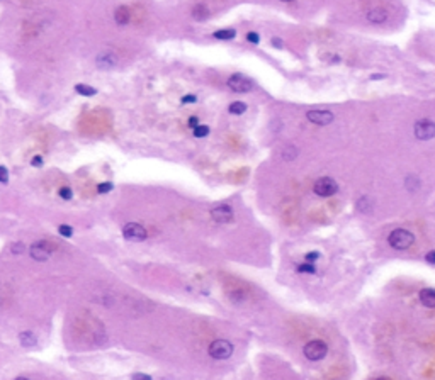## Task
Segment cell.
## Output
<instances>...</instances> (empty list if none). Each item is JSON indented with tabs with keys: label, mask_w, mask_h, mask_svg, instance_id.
<instances>
[{
	"label": "cell",
	"mask_w": 435,
	"mask_h": 380,
	"mask_svg": "<svg viewBox=\"0 0 435 380\" xmlns=\"http://www.w3.org/2000/svg\"><path fill=\"white\" fill-rule=\"evenodd\" d=\"M208 134H209V127L208 126H201V124H199V126L194 129V136L196 138H206Z\"/></svg>",
	"instance_id": "cell-22"
},
{
	"label": "cell",
	"mask_w": 435,
	"mask_h": 380,
	"mask_svg": "<svg viewBox=\"0 0 435 380\" xmlns=\"http://www.w3.org/2000/svg\"><path fill=\"white\" fill-rule=\"evenodd\" d=\"M0 182H2V184H7V182H9V172H7L5 167H0Z\"/></svg>",
	"instance_id": "cell-29"
},
{
	"label": "cell",
	"mask_w": 435,
	"mask_h": 380,
	"mask_svg": "<svg viewBox=\"0 0 435 380\" xmlns=\"http://www.w3.org/2000/svg\"><path fill=\"white\" fill-rule=\"evenodd\" d=\"M313 190H315V193L320 197H330V195H333V193H337L338 184L333 180V178L323 177V178H320V180H316Z\"/></svg>",
	"instance_id": "cell-6"
},
{
	"label": "cell",
	"mask_w": 435,
	"mask_h": 380,
	"mask_svg": "<svg viewBox=\"0 0 435 380\" xmlns=\"http://www.w3.org/2000/svg\"><path fill=\"white\" fill-rule=\"evenodd\" d=\"M95 63H97V67H101V70H109V68H114L117 63H119V56H117V53L112 50L102 51V53H99L97 58H95Z\"/></svg>",
	"instance_id": "cell-8"
},
{
	"label": "cell",
	"mask_w": 435,
	"mask_h": 380,
	"mask_svg": "<svg viewBox=\"0 0 435 380\" xmlns=\"http://www.w3.org/2000/svg\"><path fill=\"white\" fill-rule=\"evenodd\" d=\"M196 100H198V97H196V95H192V94H189V95L182 97V104H192V102H196Z\"/></svg>",
	"instance_id": "cell-30"
},
{
	"label": "cell",
	"mask_w": 435,
	"mask_h": 380,
	"mask_svg": "<svg viewBox=\"0 0 435 380\" xmlns=\"http://www.w3.org/2000/svg\"><path fill=\"white\" fill-rule=\"evenodd\" d=\"M16 380H29V379H26V377H17Z\"/></svg>",
	"instance_id": "cell-38"
},
{
	"label": "cell",
	"mask_w": 435,
	"mask_h": 380,
	"mask_svg": "<svg viewBox=\"0 0 435 380\" xmlns=\"http://www.w3.org/2000/svg\"><path fill=\"white\" fill-rule=\"evenodd\" d=\"M19 340H20V345H22V346H27V348L34 346V345L37 343L36 336H34L31 331H22V333L19 334Z\"/></svg>",
	"instance_id": "cell-15"
},
{
	"label": "cell",
	"mask_w": 435,
	"mask_h": 380,
	"mask_svg": "<svg viewBox=\"0 0 435 380\" xmlns=\"http://www.w3.org/2000/svg\"><path fill=\"white\" fill-rule=\"evenodd\" d=\"M406 189H408L410 192H417V190L420 189V182H418V178H417V177H412V175H410V177L406 178Z\"/></svg>",
	"instance_id": "cell-19"
},
{
	"label": "cell",
	"mask_w": 435,
	"mask_h": 380,
	"mask_svg": "<svg viewBox=\"0 0 435 380\" xmlns=\"http://www.w3.org/2000/svg\"><path fill=\"white\" fill-rule=\"evenodd\" d=\"M112 190V184H109V182H104V184H99L97 185V192L99 193H108Z\"/></svg>",
	"instance_id": "cell-26"
},
{
	"label": "cell",
	"mask_w": 435,
	"mask_h": 380,
	"mask_svg": "<svg viewBox=\"0 0 435 380\" xmlns=\"http://www.w3.org/2000/svg\"><path fill=\"white\" fill-rule=\"evenodd\" d=\"M209 16V10L206 5H202V3H199V5L194 7V10H192V17L198 20H204L206 17Z\"/></svg>",
	"instance_id": "cell-16"
},
{
	"label": "cell",
	"mask_w": 435,
	"mask_h": 380,
	"mask_svg": "<svg viewBox=\"0 0 435 380\" xmlns=\"http://www.w3.org/2000/svg\"><path fill=\"white\" fill-rule=\"evenodd\" d=\"M189 126L194 127V129H196V127L199 126V119H198V117H191V119H189Z\"/></svg>",
	"instance_id": "cell-34"
},
{
	"label": "cell",
	"mask_w": 435,
	"mask_h": 380,
	"mask_svg": "<svg viewBox=\"0 0 435 380\" xmlns=\"http://www.w3.org/2000/svg\"><path fill=\"white\" fill-rule=\"evenodd\" d=\"M318 258H320V253H318V251H311V253H308V255H306V257H305V261H306V263H315V261L318 260Z\"/></svg>",
	"instance_id": "cell-27"
},
{
	"label": "cell",
	"mask_w": 435,
	"mask_h": 380,
	"mask_svg": "<svg viewBox=\"0 0 435 380\" xmlns=\"http://www.w3.org/2000/svg\"><path fill=\"white\" fill-rule=\"evenodd\" d=\"M123 234L129 241H143L146 240V229L138 223H127L123 227Z\"/></svg>",
	"instance_id": "cell-7"
},
{
	"label": "cell",
	"mask_w": 435,
	"mask_h": 380,
	"mask_svg": "<svg viewBox=\"0 0 435 380\" xmlns=\"http://www.w3.org/2000/svg\"><path fill=\"white\" fill-rule=\"evenodd\" d=\"M359 209L362 210V212H369V210H371V204H369V199L367 197H362V199H359Z\"/></svg>",
	"instance_id": "cell-23"
},
{
	"label": "cell",
	"mask_w": 435,
	"mask_h": 380,
	"mask_svg": "<svg viewBox=\"0 0 435 380\" xmlns=\"http://www.w3.org/2000/svg\"><path fill=\"white\" fill-rule=\"evenodd\" d=\"M228 87H230L233 92H238V94H241V92L252 90V82L248 80L247 77H243V75L235 73V75H231V77L228 78Z\"/></svg>",
	"instance_id": "cell-9"
},
{
	"label": "cell",
	"mask_w": 435,
	"mask_h": 380,
	"mask_svg": "<svg viewBox=\"0 0 435 380\" xmlns=\"http://www.w3.org/2000/svg\"><path fill=\"white\" fill-rule=\"evenodd\" d=\"M58 231H60V234L65 238H70L72 234H73V229H72L70 226H67V224H61V226L58 227Z\"/></svg>",
	"instance_id": "cell-24"
},
{
	"label": "cell",
	"mask_w": 435,
	"mask_h": 380,
	"mask_svg": "<svg viewBox=\"0 0 435 380\" xmlns=\"http://www.w3.org/2000/svg\"><path fill=\"white\" fill-rule=\"evenodd\" d=\"M247 39H248V41H250V43L257 44V43H258V34H257V33H248Z\"/></svg>",
	"instance_id": "cell-31"
},
{
	"label": "cell",
	"mask_w": 435,
	"mask_h": 380,
	"mask_svg": "<svg viewBox=\"0 0 435 380\" xmlns=\"http://www.w3.org/2000/svg\"><path fill=\"white\" fill-rule=\"evenodd\" d=\"M228 110H230V114H243L247 110V105L243 102H233Z\"/></svg>",
	"instance_id": "cell-20"
},
{
	"label": "cell",
	"mask_w": 435,
	"mask_h": 380,
	"mask_svg": "<svg viewBox=\"0 0 435 380\" xmlns=\"http://www.w3.org/2000/svg\"><path fill=\"white\" fill-rule=\"evenodd\" d=\"M427 261H429V263H432V265H435V251H430V253H427Z\"/></svg>",
	"instance_id": "cell-33"
},
{
	"label": "cell",
	"mask_w": 435,
	"mask_h": 380,
	"mask_svg": "<svg viewBox=\"0 0 435 380\" xmlns=\"http://www.w3.org/2000/svg\"><path fill=\"white\" fill-rule=\"evenodd\" d=\"M298 272L299 274H316V268H315V265L313 263H303V265H299L298 267Z\"/></svg>",
	"instance_id": "cell-21"
},
{
	"label": "cell",
	"mask_w": 435,
	"mask_h": 380,
	"mask_svg": "<svg viewBox=\"0 0 435 380\" xmlns=\"http://www.w3.org/2000/svg\"><path fill=\"white\" fill-rule=\"evenodd\" d=\"M133 380H151V377L150 375H146V374H134Z\"/></svg>",
	"instance_id": "cell-32"
},
{
	"label": "cell",
	"mask_w": 435,
	"mask_h": 380,
	"mask_svg": "<svg viewBox=\"0 0 435 380\" xmlns=\"http://www.w3.org/2000/svg\"><path fill=\"white\" fill-rule=\"evenodd\" d=\"M54 246L51 243H46V241H37L33 246L29 248V255L34 258L36 261H46L50 258V255L53 253Z\"/></svg>",
	"instance_id": "cell-5"
},
{
	"label": "cell",
	"mask_w": 435,
	"mask_h": 380,
	"mask_svg": "<svg viewBox=\"0 0 435 380\" xmlns=\"http://www.w3.org/2000/svg\"><path fill=\"white\" fill-rule=\"evenodd\" d=\"M24 250H26V246H24L22 243H16L12 248H10V251H12L14 255H20V253H24Z\"/></svg>",
	"instance_id": "cell-28"
},
{
	"label": "cell",
	"mask_w": 435,
	"mask_h": 380,
	"mask_svg": "<svg viewBox=\"0 0 435 380\" xmlns=\"http://www.w3.org/2000/svg\"><path fill=\"white\" fill-rule=\"evenodd\" d=\"M420 300L425 307H435V289H422L420 290Z\"/></svg>",
	"instance_id": "cell-12"
},
{
	"label": "cell",
	"mask_w": 435,
	"mask_h": 380,
	"mask_svg": "<svg viewBox=\"0 0 435 380\" xmlns=\"http://www.w3.org/2000/svg\"><path fill=\"white\" fill-rule=\"evenodd\" d=\"M213 36H215L216 39L228 41V39H233V37L236 36V31H235V29H219V31H216Z\"/></svg>",
	"instance_id": "cell-17"
},
{
	"label": "cell",
	"mask_w": 435,
	"mask_h": 380,
	"mask_svg": "<svg viewBox=\"0 0 435 380\" xmlns=\"http://www.w3.org/2000/svg\"><path fill=\"white\" fill-rule=\"evenodd\" d=\"M60 197L61 199H65V200H70L72 199V195H73V192H72V189L70 187H63V189H60Z\"/></svg>",
	"instance_id": "cell-25"
},
{
	"label": "cell",
	"mask_w": 435,
	"mask_h": 380,
	"mask_svg": "<svg viewBox=\"0 0 435 380\" xmlns=\"http://www.w3.org/2000/svg\"><path fill=\"white\" fill-rule=\"evenodd\" d=\"M233 353V345L228 340H215L209 345V355L215 360H226Z\"/></svg>",
	"instance_id": "cell-2"
},
{
	"label": "cell",
	"mask_w": 435,
	"mask_h": 380,
	"mask_svg": "<svg viewBox=\"0 0 435 380\" xmlns=\"http://www.w3.org/2000/svg\"><path fill=\"white\" fill-rule=\"evenodd\" d=\"M33 165H34V167H41V165H43V158H41V156H34L33 158Z\"/></svg>",
	"instance_id": "cell-35"
},
{
	"label": "cell",
	"mask_w": 435,
	"mask_h": 380,
	"mask_svg": "<svg viewBox=\"0 0 435 380\" xmlns=\"http://www.w3.org/2000/svg\"><path fill=\"white\" fill-rule=\"evenodd\" d=\"M306 117L313 124H320V126H326V124H330L333 121V114L330 110H309L306 114Z\"/></svg>",
	"instance_id": "cell-11"
},
{
	"label": "cell",
	"mask_w": 435,
	"mask_h": 380,
	"mask_svg": "<svg viewBox=\"0 0 435 380\" xmlns=\"http://www.w3.org/2000/svg\"><path fill=\"white\" fill-rule=\"evenodd\" d=\"M376 380H391L389 377H379V379H376Z\"/></svg>",
	"instance_id": "cell-37"
},
{
	"label": "cell",
	"mask_w": 435,
	"mask_h": 380,
	"mask_svg": "<svg viewBox=\"0 0 435 380\" xmlns=\"http://www.w3.org/2000/svg\"><path fill=\"white\" fill-rule=\"evenodd\" d=\"M129 10H127V7H117L116 12H114V19H116V24H119V26H126L127 22H129Z\"/></svg>",
	"instance_id": "cell-14"
},
{
	"label": "cell",
	"mask_w": 435,
	"mask_h": 380,
	"mask_svg": "<svg viewBox=\"0 0 435 380\" xmlns=\"http://www.w3.org/2000/svg\"><path fill=\"white\" fill-rule=\"evenodd\" d=\"M211 217L216 221V223H231L235 217L233 209H231L228 204H221V206H216L215 209L211 210Z\"/></svg>",
	"instance_id": "cell-10"
},
{
	"label": "cell",
	"mask_w": 435,
	"mask_h": 380,
	"mask_svg": "<svg viewBox=\"0 0 435 380\" xmlns=\"http://www.w3.org/2000/svg\"><path fill=\"white\" fill-rule=\"evenodd\" d=\"M367 19L374 24H382L388 19V12L384 9H372L367 12Z\"/></svg>",
	"instance_id": "cell-13"
},
{
	"label": "cell",
	"mask_w": 435,
	"mask_h": 380,
	"mask_svg": "<svg viewBox=\"0 0 435 380\" xmlns=\"http://www.w3.org/2000/svg\"><path fill=\"white\" fill-rule=\"evenodd\" d=\"M413 133H415V136L420 141L432 139L435 136V122H432L430 119H420L418 122H415Z\"/></svg>",
	"instance_id": "cell-4"
},
{
	"label": "cell",
	"mask_w": 435,
	"mask_h": 380,
	"mask_svg": "<svg viewBox=\"0 0 435 380\" xmlns=\"http://www.w3.org/2000/svg\"><path fill=\"white\" fill-rule=\"evenodd\" d=\"M303 351H305V357L308 358V360L318 362V360H323V358L326 357L328 346H326V343H323V341L313 340V341H309V343L306 345Z\"/></svg>",
	"instance_id": "cell-3"
},
{
	"label": "cell",
	"mask_w": 435,
	"mask_h": 380,
	"mask_svg": "<svg viewBox=\"0 0 435 380\" xmlns=\"http://www.w3.org/2000/svg\"><path fill=\"white\" fill-rule=\"evenodd\" d=\"M284 2H291V0H284Z\"/></svg>",
	"instance_id": "cell-39"
},
{
	"label": "cell",
	"mask_w": 435,
	"mask_h": 380,
	"mask_svg": "<svg viewBox=\"0 0 435 380\" xmlns=\"http://www.w3.org/2000/svg\"><path fill=\"white\" fill-rule=\"evenodd\" d=\"M272 44H274V46H279V48H281V46H282L281 39H277V37H274V39H272Z\"/></svg>",
	"instance_id": "cell-36"
},
{
	"label": "cell",
	"mask_w": 435,
	"mask_h": 380,
	"mask_svg": "<svg viewBox=\"0 0 435 380\" xmlns=\"http://www.w3.org/2000/svg\"><path fill=\"white\" fill-rule=\"evenodd\" d=\"M75 92L80 95H85V97H92V95L97 94V90H95L94 87H91V85H84V84L75 85Z\"/></svg>",
	"instance_id": "cell-18"
},
{
	"label": "cell",
	"mask_w": 435,
	"mask_h": 380,
	"mask_svg": "<svg viewBox=\"0 0 435 380\" xmlns=\"http://www.w3.org/2000/svg\"><path fill=\"white\" fill-rule=\"evenodd\" d=\"M388 241L395 250H408L415 241V236L406 229H395L389 234Z\"/></svg>",
	"instance_id": "cell-1"
}]
</instances>
